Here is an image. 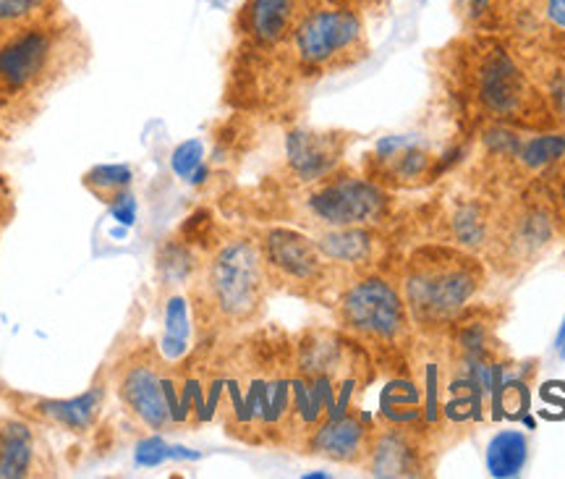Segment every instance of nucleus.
<instances>
[{
    "instance_id": "1",
    "label": "nucleus",
    "mask_w": 565,
    "mask_h": 479,
    "mask_svg": "<svg viewBox=\"0 0 565 479\" xmlns=\"http://www.w3.org/2000/svg\"><path fill=\"white\" fill-rule=\"evenodd\" d=\"M372 375L374 362L366 349L338 328H309L294 336L291 417L282 448L299 450L324 419L359 412Z\"/></svg>"
},
{
    "instance_id": "2",
    "label": "nucleus",
    "mask_w": 565,
    "mask_h": 479,
    "mask_svg": "<svg viewBox=\"0 0 565 479\" xmlns=\"http://www.w3.org/2000/svg\"><path fill=\"white\" fill-rule=\"evenodd\" d=\"M273 284L257 234L228 231L202 252L186 294L204 341L242 336L263 322Z\"/></svg>"
},
{
    "instance_id": "3",
    "label": "nucleus",
    "mask_w": 565,
    "mask_h": 479,
    "mask_svg": "<svg viewBox=\"0 0 565 479\" xmlns=\"http://www.w3.org/2000/svg\"><path fill=\"white\" fill-rule=\"evenodd\" d=\"M448 53H454L448 58L450 89L466 110H475L487 124L536 126L550 113L526 68L492 34L479 32Z\"/></svg>"
},
{
    "instance_id": "4",
    "label": "nucleus",
    "mask_w": 565,
    "mask_h": 479,
    "mask_svg": "<svg viewBox=\"0 0 565 479\" xmlns=\"http://www.w3.org/2000/svg\"><path fill=\"white\" fill-rule=\"evenodd\" d=\"M126 417L147 433H181L204 419V393L192 364L168 362L152 343H141L118 359L110 372Z\"/></svg>"
},
{
    "instance_id": "5",
    "label": "nucleus",
    "mask_w": 565,
    "mask_h": 479,
    "mask_svg": "<svg viewBox=\"0 0 565 479\" xmlns=\"http://www.w3.org/2000/svg\"><path fill=\"white\" fill-rule=\"evenodd\" d=\"M484 284V259L456 244H424L401 267V294L419 336L448 333Z\"/></svg>"
},
{
    "instance_id": "6",
    "label": "nucleus",
    "mask_w": 565,
    "mask_h": 479,
    "mask_svg": "<svg viewBox=\"0 0 565 479\" xmlns=\"http://www.w3.org/2000/svg\"><path fill=\"white\" fill-rule=\"evenodd\" d=\"M333 315L338 330L366 349L374 368L383 364L406 368V356L416 341V328L395 280L380 270L349 280L335 296Z\"/></svg>"
},
{
    "instance_id": "7",
    "label": "nucleus",
    "mask_w": 565,
    "mask_h": 479,
    "mask_svg": "<svg viewBox=\"0 0 565 479\" xmlns=\"http://www.w3.org/2000/svg\"><path fill=\"white\" fill-rule=\"evenodd\" d=\"M84 34L74 21L51 17L0 38V95L30 97L55 87L82 66Z\"/></svg>"
},
{
    "instance_id": "8",
    "label": "nucleus",
    "mask_w": 565,
    "mask_h": 479,
    "mask_svg": "<svg viewBox=\"0 0 565 479\" xmlns=\"http://www.w3.org/2000/svg\"><path fill=\"white\" fill-rule=\"evenodd\" d=\"M280 51L303 76L345 72L370 55L364 13L353 0H309Z\"/></svg>"
},
{
    "instance_id": "9",
    "label": "nucleus",
    "mask_w": 565,
    "mask_h": 479,
    "mask_svg": "<svg viewBox=\"0 0 565 479\" xmlns=\"http://www.w3.org/2000/svg\"><path fill=\"white\" fill-rule=\"evenodd\" d=\"M296 223L303 231L385 225L393 215V194L370 175L335 171L317 184L299 187L294 196Z\"/></svg>"
},
{
    "instance_id": "10",
    "label": "nucleus",
    "mask_w": 565,
    "mask_h": 479,
    "mask_svg": "<svg viewBox=\"0 0 565 479\" xmlns=\"http://www.w3.org/2000/svg\"><path fill=\"white\" fill-rule=\"evenodd\" d=\"M263 246L267 276L273 288L299 299L333 307L335 296L343 291L345 278L324 259L320 246L309 231L296 225H267L257 234Z\"/></svg>"
},
{
    "instance_id": "11",
    "label": "nucleus",
    "mask_w": 565,
    "mask_h": 479,
    "mask_svg": "<svg viewBox=\"0 0 565 479\" xmlns=\"http://www.w3.org/2000/svg\"><path fill=\"white\" fill-rule=\"evenodd\" d=\"M555 223L545 207L532 202H521L511 210L498 213L494 234L482 259L494 265L500 273L511 267H524L553 242Z\"/></svg>"
},
{
    "instance_id": "12",
    "label": "nucleus",
    "mask_w": 565,
    "mask_h": 479,
    "mask_svg": "<svg viewBox=\"0 0 565 479\" xmlns=\"http://www.w3.org/2000/svg\"><path fill=\"white\" fill-rule=\"evenodd\" d=\"M440 450L427 433L412 427H395L377 422L372 429L370 450L359 469L380 479H412L433 477L435 459Z\"/></svg>"
},
{
    "instance_id": "13",
    "label": "nucleus",
    "mask_w": 565,
    "mask_h": 479,
    "mask_svg": "<svg viewBox=\"0 0 565 479\" xmlns=\"http://www.w3.org/2000/svg\"><path fill=\"white\" fill-rule=\"evenodd\" d=\"M315 244L345 284L366 273H377L387 255V242L380 225H345V228L309 231Z\"/></svg>"
},
{
    "instance_id": "14",
    "label": "nucleus",
    "mask_w": 565,
    "mask_h": 479,
    "mask_svg": "<svg viewBox=\"0 0 565 479\" xmlns=\"http://www.w3.org/2000/svg\"><path fill=\"white\" fill-rule=\"evenodd\" d=\"M349 137L341 131L294 129L286 134V173L296 187H309L343 168Z\"/></svg>"
},
{
    "instance_id": "15",
    "label": "nucleus",
    "mask_w": 565,
    "mask_h": 479,
    "mask_svg": "<svg viewBox=\"0 0 565 479\" xmlns=\"http://www.w3.org/2000/svg\"><path fill=\"white\" fill-rule=\"evenodd\" d=\"M55 475V461L40 425L24 414L0 419V479Z\"/></svg>"
},
{
    "instance_id": "16",
    "label": "nucleus",
    "mask_w": 565,
    "mask_h": 479,
    "mask_svg": "<svg viewBox=\"0 0 565 479\" xmlns=\"http://www.w3.org/2000/svg\"><path fill=\"white\" fill-rule=\"evenodd\" d=\"M110 375L100 377V383L89 385L82 396L74 398H34L19 396V414L38 422L40 427H55L71 435H84L100 419L105 396H108Z\"/></svg>"
},
{
    "instance_id": "17",
    "label": "nucleus",
    "mask_w": 565,
    "mask_h": 479,
    "mask_svg": "<svg viewBox=\"0 0 565 479\" xmlns=\"http://www.w3.org/2000/svg\"><path fill=\"white\" fill-rule=\"evenodd\" d=\"M374 422L362 412H349L341 417L324 419L320 427L309 433L301 443V454L320 456L343 467H362L370 450Z\"/></svg>"
},
{
    "instance_id": "18",
    "label": "nucleus",
    "mask_w": 565,
    "mask_h": 479,
    "mask_svg": "<svg viewBox=\"0 0 565 479\" xmlns=\"http://www.w3.org/2000/svg\"><path fill=\"white\" fill-rule=\"evenodd\" d=\"M309 0H246L238 13V32L254 51H280Z\"/></svg>"
},
{
    "instance_id": "19",
    "label": "nucleus",
    "mask_w": 565,
    "mask_h": 479,
    "mask_svg": "<svg viewBox=\"0 0 565 479\" xmlns=\"http://www.w3.org/2000/svg\"><path fill=\"white\" fill-rule=\"evenodd\" d=\"M494 223H498V213L487 200L458 202L448 215V244L482 257L494 234Z\"/></svg>"
},
{
    "instance_id": "20",
    "label": "nucleus",
    "mask_w": 565,
    "mask_h": 479,
    "mask_svg": "<svg viewBox=\"0 0 565 479\" xmlns=\"http://www.w3.org/2000/svg\"><path fill=\"white\" fill-rule=\"evenodd\" d=\"M162 305V338L158 343L160 354L168 362H183L192 354L194 338V312L186 291H166Z\"/></svg>"
},
{
    "instance_id": "21",
    "label": "nucleus",
    "mask_w": 565,
    "mask_h": 479,
    "mask_svg": "<svg viewBox=\"0 0 565 479\" xmlns=\"http://www.w3.org/2000/svg\"><path fill=\"white\" fill-rule=\"evenodd\" d=\"M377 422L427 433V429H424V406H422L419 387H416L414 377L408 375V370L401 372V375H393L385 383L383 393H380Z\"/></svg>"
},
{
    "instance_id": "22",
    "label": "nucleus",
    "mask_w": 565,
    "mask_h": 479,
    "mask_svg": "<svg viewBox=\"0 0 565 479\" xmlns=\"http://www.w3.org/2000/svg\"><path fill=\"white\" fill-rule=\"evenodd\" d=\"M529 459V440L519 429H503L494 438L487 443L484 450V464L490 477L498 479H511L519 477L526 467Z\"/></svg>"
},
{
    "instance_id": "23",
    "label": "nucleus",
    "mask_w": 565,
    "mask_h": 479,
    "mask_svg": "<svg viewBox=\"0 0 565 479\" xmlns=\"http://www.w3.org/2000/svg\"><path fill=\"white\" fill-rule=\"evenodd\" d=\"M200 259L202 252H196L192 244L181 242V238H171V242L162 246L158 257L160 286L166 291H186L196 276Z\"/></svg>"
},
{
    "instance_id": "24",
    "label": "nucleus",
    "mask_w": 565,
    "mask_h": 479,
    "mask_svg": "<svg viewBox=\"0 0 565 479\" xmlns=\"http://www.w3.org/2000/svg\"><path fill=\"white\" fill-rule=\"evenodd\" d=\"M134 171L126 163H110V166H95L84 173L82 184L92 196L105 202L110 207L118 196H124L131 189Z\"/></svg>"
},
{
    "instance_id": "25",
    "label": "nucleus",
    "mask_w": 565,
    "mask_h": 479,
    "mask_svg": "<svg viewBox=\"0 0 565 479\" xmlns=\"http://www.w3.org/2000/svg\"><path fill=\"white\" fill-rule=\"evenodd\" d=\"M565 158V134H540V137L524 139L515 152V163L529 173H540L561 163Z\"/></svg>"
},
{
    "instance_id": "26",
    "label": "nucleus",
    "mask_w": 565,
    "mask_h": 479,
    "mask_svg": "<svg viewBox=\"0 0 565 479\" xmlns=\"http://www.w3.org/2000/svg\"><path fill=\"white\" fill-rule=\"evenodd\" d=\"M58 13V0H0V38Z\"/></svg>"
},
{
    "instance_id": "27",
    "label": "nucleus",
    "mask_w": 565,
    "mask_h": 479,
    "mask_svg": "<svg viewBox=\"0 0 565 479\" xmlns=\"http://www.w3.org/2000/svg\"><path fill=\"white\" fill-rule=\"evenodd\" d=\"M456 11L477 32L492 34L503 24V0H456Z\"/></svg>"
},
{
    "instance_id": "28",
    "label": "nucleus",
    "mask_w": 565,
    "mask_h": 479,
    "mask_svg": "<svg viewBox=\"0 0 565 479\" xmlns=\"http://www.w3.org/2000/svg\"><path fill=\"white\" fill-rule=\"evenodd\" d=\"M171 168L181 181H189V184H192L196 171L204 168V145L200 139H186V142L175 147L171 155Z\"/></svg>"
},
{
    "instance_id": "29",
    "label": "nucleus",
    "mask_w": 565,
    "mask_h": 479,
    "mask_svg": "<svg viewBox=\"0 0 565 479\" xmlns=\"http://www.w3.org/2000/svg\"><path fill=\"white\" fill-rule=\"evenodd\" d=\"M540 82L547 105H553V113L565 124V66H553Z\"/></svg>"
},
{
    "instance_id": "30",
    "label": "nucleus",
    "mask_w": 565,
    "mask_h": 479,
    "mask_svg": "<svg viewBox=\"0 0 565 479\" xmlns=\"http://www.w3.org/2000/svg\"><path fill=\"white\" fill-rule=\"evenodd\" d=\"M166 456H168L166 443H162L158 435H154V438H147L145 443H141L137 461L141 464V467H154V464H160L162 459H166Z\"/></svg>"
},
{
    "instance_id": "31",
    "label": "nucleus",
    "mask_w": 565,
    "mask_h": 479,
    "mask_svg": "<svg viewBox=\"0 0 565 479\" xmlns=\"http://www.w3.org/2000/svg\"><path fill=\"white\" fill-rule=\"evenodd\" d=\"M110 210H113V213H116L118 221L126 223V225H131L134 217H137V202H134L131 192H126L124 196H118V200L110 204Z\"/></svg>"
},
{
    "instance_id": "32",
    "label": "nucleus",
    "mask_w": 565,
    "mask_h": 479,
    "mask_svg": "<svg viewBox=\"0 0 565 479\" xmlns=\"http://www.w3.org/2000/svg\"><path fill=\"white\" fill-rule=\"evenodd\" d=\"M545 13L557 30H565V0H545Z\"/></svg>"
},
{
    "instance_id": "33",
    "label": "nucleus",
    "mask_w": 565,
    "mask_h": 479,
    "mask_svg": "<svg viewBox=\"0 0 565 479\" xmlns=\"http://www.w3.org/2000/svg\"><path fill=\"white\" fill-rule=\"evenodd\" d=\"M563 341H565V320H563V326H561V330H557V336H555V349H561Z\"/></svg>"
},
{
    "instance_id": "34",
    "label": "nucleus",
    "mask_w": 565,
    "mask_h": 479,
    "mask_svg": "<svg viewBox=\"0 0 565 479\" xmlns=\"http://www.w3.org/2000/svg\"><path fill=\"white\" fill-rule=\"evenodd\" d=\"M561 200H563V204H565V181H563V189H561Z\"/></svg>"
},
{
    "instance_id": "35",
    "label": "nucleus",
    "mask_w": 565,
    "mask_h": 479,
    "mask_svg": "<svg viewBox=\"0 0 565 479\" xmlns=\"http://www.w3.org/2000/svg\"><path fill=\"white\" fill-rule=\"evenodd\" d=\"M557 351H561V359H565V341H563V347L557 349Z\"/></svg>"
}]
</instances>
